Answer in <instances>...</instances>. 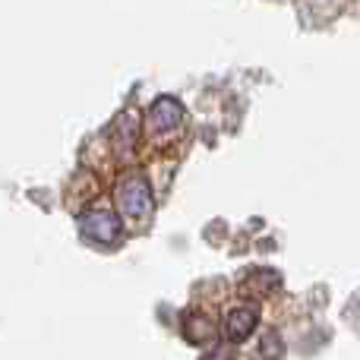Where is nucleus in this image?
Wrapping results in <instances>:
<instances>
[{
	"mask_svg": "<svg viewBox=\"0 0 360 360\" xmlns=\"http://www.w3.org/2000/svg\"><path fill=\"white\" fill-rule=\"evenodd\" d=\"M256 329V313L253 310H234L228 316V338L231 342H247Z\"/></svg>",
	"mask_w": 360,
	"mask_h": 360,
	"instance_id": "4",
	"label": "nucleus"
},
{
	"mask_svg": "<svg viewBox=\"0 0 360 360\" xmlns=\"http://www.w3.org/2000/svg\"><path fill=\"white\" fill-rule=\"evenodd\" d=\"M184 335L190 338L193 345H205V342H212V338H215V326H212L205 316H190L184 323Z\"/></svg>",
	"mask_w": 360,
	"mask_h": 360,
	"instance_id": "5",
	"label": "nucleus"
},
{
	"mask_svg": "<svg viewBox=\"0 0 360 360\" xmlns=\"http://www.w3.org/2000/svg\"><path fill=\"white\" fill-rule=\"evenodd\" d=\"M149 117H152V127H155L158 133H168V130H174V127H180L184 108H180L177 98H158L155 105H152Z\"/></svg>",
	"mask_w": 360,
	"mask_h": 360,
	"instance_id": "3",
	"label": "nucleus"
},
{
	"mask_svg": "<svg viewBox=\"0 0 360 360\" xmlns=\"http://www.w3.org/2000/svg\"><path fill=\"white\" fill-rule=\"evenodd\" d=\"M79 228H82V234L95 243H117L120 237H124L120 218L108 209H95V212H89V215H82Z\"/></svg>",
	"mask_w": 360,
	"mask_h": 360,
	"instance_id": "2",
	"label": "nucleus"
},
{
	"mask_svg": "<svg viewBox=\"0 0 360 360\" xmlns=\"http://www.w3.org/2000/svg\"><path fill=\"white\" fill-rule=\"evenodd\" d=\"M266 357H278V335H269V345H266Z\"/></svg>",
	"mask_w": 360,
	"mask_h": 360,
	"instance_id": "6",
	"label": "nucleus"
},
{
	"mask_svg": "<svg viewBox=\"0 0 360 360\" xmlns=\"http://www.w3.org/2000/svg\"><path fill=\"white\" fill-rule=\"evenodd\" d=\"M117 202H120V209H124L127 218H136V221L149 218L152 190H149V184H146V177H139V174L127 177L124 184H120V190H117Z\"/></svg>",
	"mask_w": 360,
	"mask_h": 360,
	"instance_id": "1",
	"label": "nucleus"
}]
</instances>
